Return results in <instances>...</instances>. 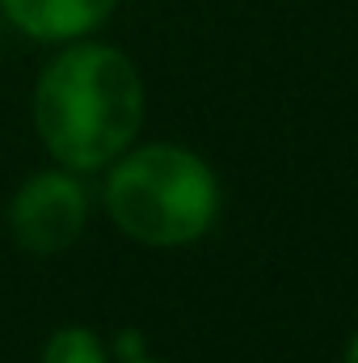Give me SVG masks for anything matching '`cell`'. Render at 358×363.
I'll return each mask as SVG.
<instances>
[{
    "mask_svg": "<svg viewBox=\"0 0 358 363\" xmlns=\"http://www.w3.org/2000/svg\"><path fill=\"white\" fill-rule=\"evenodd\" d=\"M30 110L51 161L93 174L135 144L144 127V77L118 47L76 38L38 72Z\"/></svg>",
    "mask_w": 358,
    "mask_h": 363,
    "instance_id": "1",
    "label": "cell"
},
{
    "mask_svg": "<svg viewBox=\"0 0 358 363\" xmlns=\"http://www.w3.org/2000/svg\"><path fill=\"white\" fill-rule=\"evenodd\" d=\"M219 203L215 169L181 144H144L110 161L105 211L139 245L178 250L207 237Z\"/></svg>",
    "mask_w": 358,
    "mask_h": 363,
    "instance_id": "2",
    "label": "cell"
},
{
    "mask_svg": "<svg viewBox=\"0 0 358 363\" xmlns=\"http://www.w3.org/2000/svg\"><path fill=\"white\" fill-rule=\"evenodd\" d=\"M85 220H89L85 182L64 165L30 174L8 203V233L34 258H55L72 250V241L85 233Z\"/></svg>",
    "mask_w": 358,
    "mask_h": 363,
    "instance_id": "3",
    "label": "cell"
},
{
    "mask_svg": "<svg viewBox=\"0 0 358 363\" xmlns=\"http://www.w3.org/2000/svg\"><path fill=\"white\" fill-rule=\"evenodd\" d=\"M118 0H0L8 26L38 43H76L110 21Z\"/></svg>",
    "mask_w": 358,
    "mask_h": 363,
    "instance_id": "4",
    "label": "cell"
},
{
    "mask_svg": "<svg viewBox=\"0 0 358 363\" xmlns=\"http://www.w3.org/2000/svg\"><path fill=\"white\" fill-rule=\"evenodd\" d=\"M42 363H110L105 342L85 330V325H64L47 338L42 347Z\"/></svg>",
    "mask_w": 358,
    "mask_h": 363,
    "instance_id": "5",
    "label": "cell"
},
{
    "mask_svg": "<svg viewBox=\"0 0 358 363\" xmlns=\"http://www.w3.org/2000/svg\"><path fill=\"white\" fill-rule=\"evenodd\" d=\"M110 351H114L122 363L139 359V355H144V334H139V330H122V334L114 338V347H110Z\"/></svg>",
    "mask_w": 358,
    "mask_h": 363,
    "instance_id": "6",
    "label": "cell"
},
{
    "mask_svg": "<svg viewBox=\"0 0 358 363\" xmlns=\"http://www.w3.org/2000/svg\"><path fill=\"white\" fill-rule=\"evenodd\" d=\"M346 363H358V330L350 334V342H346Z\"/></svg>",
    "mask_w": 358,
    "mask_h": 363,
    "instance_id": "7",
    "label": "cell"
},
{
    "mask_svg": "<svg viewBox=\"0 0 358 363\" xmlns=\"http://www.w3.org/2000/svg\"><path fill=\"white\" fill-rule=\"evenodd\" d=\"M131 363H161V359H148V355H139V359H131Z\"/></svg>",
    "mask_w": 358,
    "mask_h": 363,
    "instance_id": "8",
    "label": "cell"
}]
</instances>
